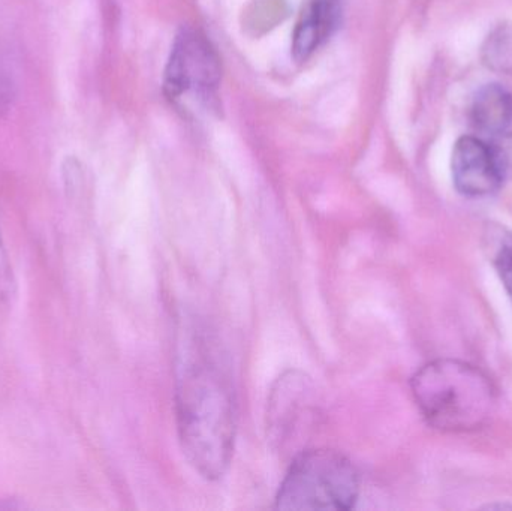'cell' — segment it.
<instances>
[{
	"instance_id": "obj_5",
	"label": "cell",
	"mask_w": 512,
	"mask_h": 511,
	"mask_svg": "<svg viewBox=\"0 0 512 511\" xmlns=\"http://www.w3.org/2000/svg\"><path fill=\"white\" fill-rule=\"evenodd\" d=\"M451 171L457 191L469 198L495 194L507 177L493 144L469 135L454 144Z\"/></svg>"
},
{
	"instance_id": "obj_2",
	"label": "cell",
	"mask_w": 512,
	"mask_h": 511,
	"mask_svg": "<svg viewBox=\"0 0 512 511\" xmlns=\"http://www.w3.org/2000/svg\"><path fill=\"white\" fill-rule=\"evenodd\" d=\"M412 396L424 420L442 432L480 429L496 407L495 384L477 366L456 359H438L418 369Z\"/></svg>"
},
{
	"instance_id": "obj_10",
	"label": "cell",
	"mask_w": 512,
	"mask_h": 511,
	"mask_svg": "<svg viewBox=\"0 0 512 511\" xmlns=\"http://www.w3.org/2000/svg\"><path fill=\"white\" fill-rule=\"evenodd\" d=\"M14 83L8 77V72L0 68V114L8 113L14 102Z\"/></svg>"
},
{
	"instance_id": "obj_8",
	"label": "cell",
	"mask_w": 512,
	"mask_h": 511,
	"mask_svg": "<svg viewBox=\"0 0 512 511\" xmlns=\"http://www.w3.org/2000/svg\"><path fill=\"white\" fill-rule=\"evenodd\" d=\"M481 59L490 71L512 75V23H502L490 32L481 48Z\"/></svg>"
},
{
	"instance_id": "obj_3",
	"label": "cell",
	"mask_w": 512,
	"mask_h": 511,
	"mask_svg": "<svg viewBox=\"0 0 512 511\" xmlns=\"http://www.w3.org/2000/svg\"><path fill=\"white\" fill-rule=\"evenodd\" d=\"M360 474L336 450H303L286 471L276 495L277 510L348 511L360 498Z\"/></svg>"
},
{
	"instance_id": "obj_1",
	"label": "cell",
	"mask_w": 512,
	"mask_h": 511,
	"mask_svg": "<svg viewBox=\"0 0 512 511\" xmlns=\"http://www.w3.org/2000/svg\"><path fill=\"white\" fill-rule=\"evenodd\" d=\"M218 342L186 332L177 366L176 419L183 455L206 480L225 476L233 461L237 398Z\"/></svg>"
},
{
	"instance_id": "obj_9",
	"label": "cell",
	"mask_w": 512,
	"mask_h": 511,
	"mask_svg": "<svg viewBox=\"0 0 512 511\" xmlns=\"http://www.w3.org/2000/svg\"><path fill=\"white\" fill-rule=\"evenodd\" d=\"M489 245L492 264L512 300V233L508 230L496 227L490 230Z\"/></svg>"
},
{
	"instance_id": "obj_4",
	"label": "cell",
	"mask_w": 512,
	"mask_h": 511,
	"mask_svg": "<svg viewBox=\"0 0 512 511\" xmlns=\"http://www.w3.org/2000/svg\"><path fill=\"white\" fill-rule=\"evenodd\" d=\"M221 77L219 59L206 36L194 29L182 30L174 42L165 72V92L179 98L188 92L209 95Z\"/></svg>"
},
{
	"instance_id": "obj_6",
	"label": "cell",
	"mask_w": 512,
	"mask_h": 511,
	"mask_svg": "<svg viewBox=\"0 0 512 511\" xmlns=\"http://www.w3.org/2000/svg\"><path fill=\"white\" fill-rule=\"evenodd\" d=\"M342 0H304L294 30L292 53L298 62L309 59L336 29Z\"/></svg>"
},
{
	"instance_id": "obj_7",
	"label": "cell",
	"mask_w": 512,
	"mask_h": 511,
	"mask_svg": "<svg viewBox=\"0 0 512 511\" xmlns=\"http://www.w3.org/2000/svg\"><path fill=\"white\" fill-rule=\"evenodd\" d=\"M472 125L489 135L505 134L512 123V95L501 84H486L471 105Z\"/></svg>"
}]
</instances>
